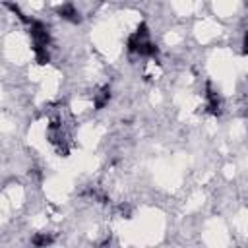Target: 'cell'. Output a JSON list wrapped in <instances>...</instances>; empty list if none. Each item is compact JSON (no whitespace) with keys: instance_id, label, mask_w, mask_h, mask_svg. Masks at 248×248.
Instances as JSON below:
<instances>
[{"instance_id":"obj_1","label":"cell","mask_w":248,"mask_h":248,"mask_svg":"<svg viewBox=\"0 0 248 248\" xmlns=\"http://www.w3.org/2000/svg\"><path fill=\"white\" fill-rule=\"evenodd\" d=\"M29 37L33 41V52H35V60L39 64H46L48 62V45H50V33L48 27L43 21H35L29 19Z\"/></svg>"},{"instance_id":"obj_2","label":"cell","mask_w":248,"mask_h":248,"mask_svg":"<svg viewBox=\"0 0 248 248\" xmlns=\"http://www.w3.org/2000/svg\"><path fill=\"white\" fill-rule=\"evenodd\" d=\"M128 50L130 52H136V54H140V56H147V58H153V56H157V52H159V48H157V45L149 39V29H147V25L141 21L140 25H138V29L128 37Z\"/></svg>"},{"instance_id":"obj_3","label":"cell","mask_w":248,"mask_h":248,"mask_svg":"<svg viewBox=\"0 0 248 248\" xmlns=\"http://www.w3.org/2000/svg\"><path fill=\"white\" fill-rule=\"evenodd\" d=\"M205 101H207V110L211 114H219L221 112V99H219L217 91L211 89V83L205 85Z\"/></svg>"},{"instance_id":"obj_4","label":"cell","mask_w":248,"mask_h":248,"mask_svg":"<svg viewBox=\"0 0 248 248\" xmlns=\"http://www.w3.org/2000/svg\"><path fill=\"white\" fill-rule=\"evenodd\" d=\"M58 16L62 17V19H68V21H72V23H79L81 21V17H79V12L76 10V6L72 4V2H66V4H62L58 10Z\"/></svg>"},{"instance_id":"obj_5","label":"cell","mask_w":248,"mask_h":248,"mask_svg":"<svg viewBox=\"0 0 248 248\" xmlns=\"http://www.w3.org/2000/svg\"><path fill=\"white\" fill-rule=\"evenodd\" d=\"M108 99H110V87L105 85V87H101V89L93 95V105H95V108H103V107L108 103Z\"/></svg>"},{"instance_id":"obj_6","label":"cell","mask_w":248,"mask_h":248,"mask_svg":"<svg viewBox=\"0 0 248 248\" xmlns=\"http://www.w3.org/2000/svg\"><path fill=\"white\" fill-rule=\"evenodd\" d=\"M31 242H33L35 246H46V244L52 242V238H50L48 234H35V236L31 238Z\"/></svg>"},{"instance_id":"obj_7","label":"cell","mask_w":248,"mask_h":248,"mask_svg":"<svg viewBox=\"0 0 248 248\" xmlns=\"http://www.w3.org/2000/svg\"><path fill=\"white\" fill-rule=\"evenodd\" d=\"M244 52L248 54V31H246V35H244Z\"/></svg>"}]
</instances>
